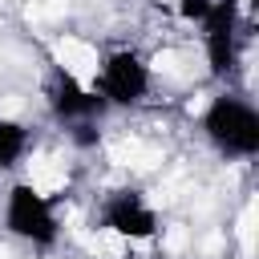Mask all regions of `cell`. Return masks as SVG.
<instances>
[{
  "mask_svg": "<svg viewBox=\"0 0 259 259\" xmlns=\"http://www.w3.org/2000/svg\"><path fill=\"white\" fill-rule=\"evenodd\" d=\"M202 134L206 142L231 158V162H251L259 154V109L243 93H214L202 109Z\"/></svg>",
  "mask_w": 259,
  "mask_h": 259,
  "instance_id": "6da1fadb",
  "label": "cell"
},
{
  "mask_svg": "<svg viewBox=\"0 0 259 259\" xmlns=\"http://www.w3.org/2000/svg\"><path fill=\"white\" fill-rule=\"evenodd\" d=\"M89 89L109 109H134L154 89V69L138 49H113L93 65V85Z\"/></svg>",
  "mask_w": 259,
  "mask_h": 259,
  "instance_id": "7a4b0ae2",
  "label": "cell"
},
{
  "mask_svg": "<svg viewBox=\"0 0 259 259\" xmlns=\"http://www.w3.org/2000/svg\"><path fill=\"white\" fill-rule=\"evenodd\" d=\"M4 231L20 243L32 247H53L61 239V219H57V198L36 190L28 178L12 182L4 194Z\"/></svg>",
  "mask_w": 259,
  "mask_h": 259,
  "instance_id": "3957f363",
  "label": "cell"
},
{
  "mask_svg": "<svg viewBox=\"0 0 259 259\" xmlns=\"http://www.w3.org/2000/svg\"><path fill=\"white\" fill-rule=\"evenodd\" d=\"M101 227L109 235L125 239V243H150L162 231L158 206L142 190H134V186H121V190L105 194V202H101Z\"/></svg>",
  "mask_w": 259,
  "mask_h": 259,
  "instance_id": "277c9868",
  "label": "cell"
},
{
  "mask_svg": "<svg viewBox=\"0 0 259 259\" xmlns=\"http://www.w3.org/2000/svg\"><path fill=\"white\" fill-rule=\"evenodd\" d=\"M239 16H243L239 0H214L202 20V53H206L210 77H231L239 65V36H243Z\"/></svg>",
  "mask_w": 259,
  "mask_h": 259,
  "instance_id": "5b68a950",
  "label": "cell"
},
{
  "mask_svg": "<svg viewBox=\"0 0 259 259\" xmlns=\"http://www.w3.org/2000/svg\"><path fill=\"white\" fill-rule=\"evenodd\" d=\"M28 150H32V130L24 121L0 113V174L12 170V166H20Z\"/></svg>",
  "mask_w": 259,
  "mask_h": 259,
  "instance_id": "8992f818",
  "label": "cell"
},
{
  "mask_svg": "<svg viewBox=\"0 0 259 259\" xmlns=\"http://www.w3.org/2000/svg\"><path fill=\"white\" fill-rule=\"evenodd\" d=\"M210 4H214V0H174V12H178V20H186V24H202L206 12H210Z\"/></svg>",
  "mask_w": 259,
  "mask_h": 259,
  "instance_id": "52a82bcc",
  "label": "cell"
},
{
  "mask_svg": "<svg viewBox=\"0 0 259 259\" xmlns=\"http://www.w3.org/2000/svg\"><path fill=\"white\" fill-rule=\"evenodd\" d=\"M239 4H243V8H255V4H259V0H239Z\"/></svg>",
  "mask_w": 259,
  "mask_h": 259,
  "instance_id": "ba28073f",
  "label": "cell"
}]
</instances>
